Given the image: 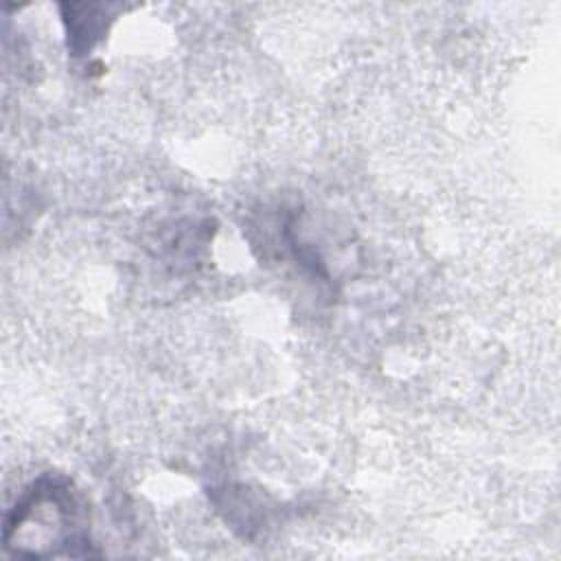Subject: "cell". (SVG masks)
<instances>
[{"mask_svg":"<svg viewBox=\"0 0 561 561\" xmlns=\"http://www.w3.org/2000/svg\"><path fill=\"white\" fill-rule=\"evenodd\" d=\"M35 528L24 543L13 552L24 557H44V546L48 554L68 557H92L90 537L81 524V506L70 491V482L61 478H42L22 500L15 504L4 522V533Z\"/></svg>","mask_w":561,"mask_h":561,"instance_id":"6da1fadb","label":"cell"}]
</instances>
